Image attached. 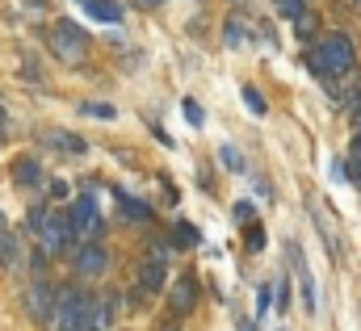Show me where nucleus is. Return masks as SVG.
<instances>
[{
  "mask_svg": "<svg viewBox=\"0 0 361 331\" xmlns=\"http://www.w3.org/2000/svg\"><path fill=\"white\" fill-rule=\"evenodd\" d=\"M311 68L319 72V76H349L353 68H357V51H353V42H349V34H341V30H332L315 51H311Z\"/></svg>",
  "mask_w": 361,
  "mask_h": 331,
  "instance_id": "1",
  "label": "nucleus"
},
{
  "mask_svg": "<svg viewBox=\"0 0 361 331\" xmlns=\"http://www.w3.org/2000/svg\"><path fill=\"white\" fill-rule=\"evenodd\" d=\"M89 298L80 285H63L55 289V327L59 331H80L85 327V311H89Z\"/></svg>",
  "mask_w": 361,
  "mask_h": 331,
  "instance_id": "2",
  "label": "nucleus"
},
{
  "mask_svg": "<svg viewBox=\"0 0 361 331\" xmlns=\"http://www.w3.org/2000/svg\"><path fill=\"white\" fill-rule=\"evenodd\" d=\"M51 55H55L59 63H80V59L89 55L85 30H80L76 21H55V30H51Z\"/></svg>",
  "mask_w": 361,
  "mask_h": 331,
  "instance_id": "3",
  "label": "nucleus"
},
{
  "mask_svg": "<svg viewBox=\"0 0 361 331\" xmlns=\"http://www.w3.org/2000/svg\"><path fill=\"white\" fill-rule=\"evenodd\" d=\"M38 239H42V251H47V256H63V251L72 248V239H76L72 218H68V214H47Z\"/></svg>",
  "mask_w": 361,
  "mask_h": 331,
  "instance_id": "4",
  "label": "nucleus"
},
{
  "mask_svg": "<svg viewBox=\"0 0 361 331\" xmlns=\"http://www.w3.org/2000/svg\"><path fill=\"white\" fill-rule=\"evenodd\" d=\"M68 218H72V231L76 235H85L89 244L101 239V231H105V223H101V214H97V201L92 197H76L72 201V210H68Z\"/></svg>",
  "mask_w": 361,
  "mask_h": 331,
  "instance_id": "5",
  "label": "nucleus"
},
{
  "mask_svg": "<svg viewBox=\"0 0 361 331\" xmlns=\"http://www.w3.org/2000/svg\"><path fill=\"white\" fill-rule=\"evenodd\" d=\"M25 311H30V319H34V323H42V327H47V323H55V289H51L42 277L25 289Z\"/></svg>",
  "mask_w": 361,
  "mask_h": 331,
  "instance_id": "6",
  "label": "nucleus"
},
{
  "mask_svg": "<svg viewBox=\"0 0 361 331\" xmlns=\"http://www.w3.org/2000/svg\"><path fill=\"white\" fill-rule=\"evenodd\" d=\"M114 315H118V294H92L80 331H109L114 327Z\"/></svg>",
  "mask_w": 361,
  "mask_h": 331,
  "instance_id": "7",
  "label": "nucleus"
},
{
  "mask_svg": "<svg viewBox=\"0 0 361 331\" xmlns=\"http://www.w3.org/2000/svg\"><path fill=\"white\" fill-rule=\"evenodd\" d=\"M72 268H76L80 277H101V273L109 268V251L101 248V244H80L76 256H72Z\"/></svg>",
  "mask_w": 361,
  "mask_h": 331,
  "instance_id": "8",
  "label": "nucleus"
},
{
  "mask_svg": "<svg viewBox=\"0 0 361 331\" xmlns=\"http://www.w3.org/2000/svg\"><path fill=\"white\" fill-rule=\"evenodd\" d=\"M164 277H169V264L160 256H147L139 264V289L143 294H164Z\"/></svg>",
  "mask_w": 361,
  "mask_h": 331,
  "instance_id": "9",
  "label": "nucleus"
},
{
  "mask_svg": "<svg viewBox=\"0 0 361 331\" xmlns=\"http://www.w3.org/2000/svg\"><path fill=\"white\" fill-rule=\"evenodd\" d=\"M169 306H173V315H193V306H197V281L193 277H180L177 285H173V294H169Z\"/></svg>",
  "mask_w": 361,
  "mask_h": 331,
  "instance_id": "10",
  "label": "nucleus"
},
{
  "mask_svg": "<svg viewBox=\"0 0 361 331\" xmlns=\"http://www.w3.org/2000/svg\"><path fill=\"white\" fill-rule=\"evenodd\" d=\"M290 256H294V273H298V281H302V306L315 315V311H319V289H315V277H311V268H307L302 251L290 248Z\"/></svg>",
  "mask_w": 361,
  "mask_h": 331,
  "instance_id": "11",
  "label": "nucleus"
},
{
  "mask_svg": "<svg viewBox=\"0 0 361 331\" xmlns=\"http://www.w3.org/2000/svg\"><path fill=\"white\" fill-rule=\"evenodd\" d=\"M13 180H17L21 189H38V185H42V164H38L34 156H21V160L13 164Z\"/></svg>",
  "mask_w": 361,
  "mask_h": 331,
  "instance_id": "12",
  "label": "nucleus"
},
{
  "mask_svg": "<svg viewBox=\"0 0 361 331\" xmlns=\"http://www.w3.org/2000/svg\"><path fill=\"white\" fill-rule=\"evenodd\" d=\"M17 260H21L17 239L8 235V227H4V214H0V268H17Z\"/></svg>",
  "mask_w": 361,
  "mask_h": 331,
  "instance_id": "13",
  "label": "nucleus"
},
{
  "mask_svg": "<svg viewBox=\"0 0 361 331\" xmlns=\"http://www.w3.org/2000/svg\"><path fill=\"white\" fill-rule=\"evenodd\" d=\"M85 8H89V17H97V21H109V25L122 21V8L114 0H85Z\"/></svg>",
  "mask_w": 361,
  "mask_h": 331,
  "instance_id": "14",
  "label": "nucleus"
},
{
  "mask_svg": "<svg viewBox=\"0 0 361 331\" xmlns=\"http://www.w3.org/2000/svg\"><path fill=\"white\" fill-rule=\"evenodd\" d=\"M47 143H51V147H59V151H72V156H80V151H85V139H76V135H59V130H51V135H47Z\"/></svg>",
  "mask_w": 361,
  "mask_h": 331,
  "instance_id": "15",
  "label": "nucleus"
},
{
  "mask_svg": "<svg viewBox=\"0 0 361 331\" xmlns=\"http://www.w3.org/2000/svg\"><path fill=\"white\" fill-rule=\"evenodd\" d=\"M122 214H126L130 223H152V206H143V201H135V197H122Z\"/></svg>",
  "mask_w": 361,
  "mask_h": 331,
  "instance_id": "16",
  "label": "nucleus"
},
{
  "mask_svg": "<svg viewBox=\"0 0 361 331\" xmlns=\"http://www.w3.org/2000/svg\"><path fill=\"white\" fill-rule=\"evenodd\" d=\"M315 30H319V17H315L311 8L294 17V34H298V38H315Z\"/></svg>",
  "mask_w": 361,
  "mask_h": 331,
  "instance_id": "17",
  "label": "nucleus"
},
{
  "mask_svg": "<svg viewBox=\"0 0 361 331\" xmlns=\"http://www.w3.org/2000/svg\"><path fill=\"white\" fill-rule=\"evenodd\" d=\"M173 244H177V248H193V244H197V227L177 223V227H173Z\"/></svg>",
  "mask_w": 361,
  "mask_h": 331,
  "instance_id": "18",
  "label": "nucleus"
},
{
  "mask_svg": "<svg viewBox=\"0 0 361 331\" xmlns=\"http://www.w3.org/2000/svg\"><path fill=\"white\" fill-rule=\"evenodd\" d=\"M244 30H248V25H244V21H227V25H223V38H227V46H240V42H244V38H248V34H244Z\"/></svg>",
  "mask_w": 361,
  "mask_h": 331,
  "instance_id": "19",
  "label": "nucleus"
},
{
  "mask_svg": "<svg viewBox=\"0 0 361 331\" xmlns=\"http://www.w3.org/2000/svg\"><path fill=\"white\" fill-rule=\"evenodd\" d=\"M273 8H277L281 17H290V21H294L298 13H307V0H273Z\"/></svg>",
  "mask_w": 361,
  "mask_h": 331,
  "instance_id": "20",
  "label": "nucleus"
},
{
  "mask_svg": "<svg viewBox=\"0 0 361 331\" xmlns=\"http://www.w3.org/2000/svg\"><path fill=\"white\" fill-rule=\"evenodd\" d=\"M219 160L231 168V172H244V160H240V151H235V147H227V143L219 147Z\"/></svg>",
  "mask_w": 361,
  "mask_h": 331,
  "instance_id": "21",
  "label": "nucleus"
},
{
  "mask_svg": "<svg viewBox=\"0 0 361 331\" xmlns=\"http://www.w3.org/2000/svg\"><path fill=\"white\" fill-rule=\"evenodd\" d=\"M47 214H51V210H47V206H34V210H30V214H25V227H30V231H34V235H38V231H42V223H47Z\"/></svg>",
  "mask_w": 361,
  "mask_h": 331,
  "instance_id": "22",
  "label": "nucleus"
},
{
  "mask_svg": "<svg viewBox=\"0 0 361 331\" xmlns=\"http://www.w3.org/2000/svg\"><path fill=\"white\" fill-rule=\"evenodd\" d=\"M80 113H89V118H114V105H97V101H89V105H80Z\"/></svg>",
  "mask_w": 361,
  "mask_h": 331,
  "instance_id": "23",
  "label": "nucleus"
},
{
  "mask_svg": "<svg viewBox=\"0 0 361 331\" xmlns=\"http://www.w3.org/2000/svg\"><path fill=\"white\" fill-rule=\"evenodd\" d=\"M244 105H248L252 113H265V101H261V92H257V88H244Z\"/></svg>",
  "mask_w": 361,
  "mask_h": 331,
  "instance_id": "24",
  "label": "nucleus"
},
{
  "mask_svg": "<svg viewBox=\"0 0 361 331\" xmlns=\"http://www.w3.org/2000/svg\"><path fill=\"white\" fill-rule=\"evenodd\" d=\"M269 306H273V289H269V285H261V289H257V311L265 315Z\"/></svg>",
  "mask_w": 361,
  "mask_h": 331,
  "instance_id": "25",
  "label": "nucleus"
},
{
  "mask_svg": "<svg viewBox=\"0 0 361 331\" xmlns=\"http://www.w3.org/2000/svg\"><path fill=\"white\" fill-rule=\"evenodd\" d=\"M185 118H189V122H193V126H202V118H206V113H202V109H197V105H193V101H185Z\"/></svg>",
  "mask_w": 361,
  "mask_h": 331,
  "instance_id": "26",
  "label": "nucleus"
},
{
  "mask_svg": "<svg viewBox=\"0 0 361 331\" xmlns=\"http://www.w3.org/2000/svg\"><path fill=\"white\" fill-rule=\"evenodd\" d=\"M51 193L55 197H68V180H51Z\"/></svg>",
  "mask_w": 361,
  "mask_h": 331,
  "instance_id": "27",
  "label": "nucleus"
},
{
  "mask_svg": "<svg viewBox=\"0 0 361 331\" xmlns=\"http://www.w3.org/2000/svg\"><path fill=\"white\" fill-rule=\"evenodd\" d=\"M235 218H240V223H248V218H252V206H244V201H240V206H235Z\"/></svg>",
  "mask_w": 361,
  "mask_h": 331,
  "instance_id": "28",
  "label": "nucleus"
},
{
  "mask_svg": "<svg viewBox=\"0 0 361 331\" xmlns=\"http://www.w3.org/2000/svg\"><path fill=\"white\" fill-rule=\"evenodd\" d=\"M353 180L361 185V151H357V160H353Z\"/></svg>",
  "mask_w": 361,
  "mask_h": 331,
  "instance_id": "29",
  "label": "nucleus"
},
{
  "mask_svg": "<svg viewBox=\"0 0 361 331\" xmlns=\"http://www.w3.org/2000/svg\"><path fill=\"white\" fill-rule=\"evenodd\" d=\"M135 4H143V8H156V4H164V0H135Z\"/></svg>",
  "mask_w": 361,
  "mask_h": 331,
  "instance_id": "30",
  "label": "nucleus"
},
{
  "mask_svg": "<svg viewBox=\"0 0 361 331\" xmlns=\"http://www.w3.org/2000/svg\"><path fill=\"white\" fill-rule=\"evenodd\" d=\"M349 8H357V13H361V0H349Z\"/></svg>",
  "mask_w": 361,
  "mask_h": 331,
  "instance_id": "31",
  "label": "nucleus"
},
{
  "mask_svg": "<svg viewBox=\"0 0 361 331\" xmlns=\"http://www.w3.org/2000/svg\"><path fill=\"white\" fill-rule=\"evenodd\" d=\"M357 151H361V130H357Z\"/></svg>",
  "mask_w": 361,
  "mask_h": 331,
  "instance_id": "32",
  "label": "nucleus"
}]
</instances>
